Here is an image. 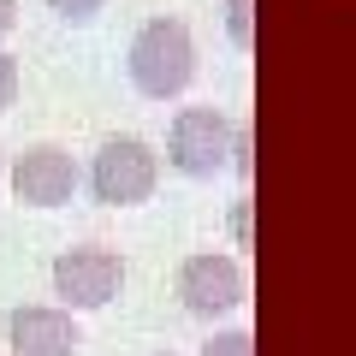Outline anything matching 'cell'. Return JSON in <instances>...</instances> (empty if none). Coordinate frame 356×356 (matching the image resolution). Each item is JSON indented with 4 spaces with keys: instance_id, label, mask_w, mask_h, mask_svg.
I'll return each mask as SVG.
<instances>
[{
    "instance_id": "1",
    "label": "cell",
    "mask_w": 356,
    "mask_h": 356,
    "mask_svg": "<svg viewBox=\"0 0 356 356\" xmlns=\"http://www.w3.org/2000/svg\"><path fill=\"white\" fill-rule=\"evenodd\" d=\"M125 72L137 83L143 102H178L184 89L196 83V36L184 18H149V24L131 36L125 54Z\"/></svg>"
},
{
    "instance_id": "2",
    "label": "cell",
    "mask_w": 356,
    "mask_h": 356,
    "mask_svg": "<svg viewBox=\"0 0 356 356\" xmlns=\"http://www.w3.org/2000/svg\"><path fill=\"white\" fill-rule=\"evenodd\" d=\"M172 291L196 321H214V315H232V309L250 303V267L232 250H196V255H184Z\"/></svg>"
},
{
    "instance_id": "3",
    "label": "cell",
    "mask_w": 356,
    "mask_h": 356,
    "mask_svg": "<svg viewBox=\"0 0 356 356\" xmlns=\"http://www.w3.org/2000/svg\"><path fill=\"white\" fill-rule=\"evenodd\" d=\"M161 184V154L143 137H107L89 161V191L102 208H137Z\"/></svg>"
},
{
    "instance_id": "4",
    "label": "cell",
    "mask_w": 356,
    "mask_h": 356,
    "mask_svg": "<svg viewBox=\"0 0 356 356\" xmlns=\"http://www.w3.org/2000/svg\"><path fill=\"white\" fill-rule=\"evenodd\" d=\"M232 125L220 107H178L172 125H166V166L184 178H214L232 166Z\"/></svg>"
},
{
    "instance_id": "5",
    "label": "cell",
    "mask_w": 356,
    "mask_h": 356,
    "mask_svg": "<svg viewBox=\"0 0 356 356\" xmlns=\"http://www.w3.org/2000/svg\"><path fill=\"white\" fill-rule=\"evenodd\" d=\"M125 291V255L107 250V243H72V250L54 255V297L65 309H107Z\"/></svg>"
},
{
    "instance_id": "6",
    "label": "cell",
    "mask_w": 356,
    "mask_h": 356,
    "mask_svg": "<svg viewBox=\"0 0 356 356\" xmlns=\"http://www.w3.org/2000/svg\"><path fill=\"white\" fill-rule=\"evenodd\" d=\"M77 184H83V172H77L72 149H60V143H36L13 161V196L24 208H65Z\"/></svg>"
},
{
    "instance_id": "7",
    "label": "cell",
    "mask_w": 356,
    "mask_h": 356,
    "mask_svg": "<svg viewBox=\"0 0 356 356\" xmlns=\"http://www.w3.org/2000/svg\"><path fill=\"white\" fill-rule=\"evenodd\" d=\"M6 344L13 356H77L83 327L65 303H24L6 315Z\"/></svg>"
},
{
    "instance_id": "8",
    "label": "cell",
    "mask_w": 356,
    "mask_h": 356,
    "mask_svg": "<svg viewBox=\"0 0 356 356\" xmlns=\"http://www.w3.org/2000/svg\"><path fill=\"white\" fill-rule=\"evenodd\" d=\"M226 36L232 48H255V0H226Z\"/></svg>"
},
{
    "instance_id": "9",
    "label": "cell",
    "mask_w": 356,
    "mask_h": 356,
    "mask_svg": "<svg viewBox=\"0 0 356 356\" xmlns=\"http://www.w3.org/2000/svg\"><path fill=\"white\" fill-rule=\"evenodd\" d=\"M196 356H255V339L243 327H232V332H214V339H202V350Z\"/></svg>"
},
{
    "instance_id": "10",
    "label": "cell",
    "mask_w": 356,
    "mask_h": 356,
    "mask_svg": "<svg viewBox=\"0 0 356 356\" xmlns=\"http://www.w3.org/2000/svg\"><path fill=\"white\" fill-rule=\"evenodd\" d=\"M232 172H238L243 184L255 178V131L250 125H238V137H232Z\"/></svg>"
},
{
    "instance_id": "11",
    "label": "cell",
    "mask_w": 356,
    "mask_h": 356,
    "mask_svg": "<svg viewBox=\"0 0 356 356\" xmlns=\"http://www.w3.org/2000/svg\"><path fill=\"white\" fill-rule=\"evenodd\" d=\"M48 6H54V13H60V18H65V24H89V18L102 13L107 0H48Z\"/></svg>"
},
{
    "instance_id": "12",
    "label": "cell",
    "mask_w": 356,
    "mask_h": 356,
    "mask_svg": "<svg viewBox=\"0 0 356 356\" xmlns=\"http://www.w3.org/2000/svg\"><path fill=\"white\" fill-rule=\"evenodd\" d=\"M250 191H243L238 196V202H232V243H238V250H250V238H255V232H250Z\"/></svg>"
},
{
    "instance_id": "13",
    "label": "cell",
    "mask_w": 356,
    "mask_h": 356,
    "mask_svg": "<svg viewBox=\"0 0 356 356\" xmlns=\"http://www.w3.org/2000/svg\"><path fill=\"white\" fill-rule=\"evenodd\" d=\"M18 83H24V77H18V60H13V54H0V113L18 102Z\"/></svg>"
},
{
    "instance_id": "14",
    "label": "cell",
    "mask_w": 356,
    "mask_h": 356,
    "mask_svg": "<svg viewBox=\"0 0 356 356\" xmlns=\"http://www.w3.org/2000/svg\"><path fill=\"white\" fill-rule=\"evenodd\" d=\"M13 24H18V0H0V36H13Z\"/></svg>"
},
{
    "instance_id": "15",
    "label": "cell",
    "mask_w": 356,
    "mask_h": 356,
    "mask_svg": "<svg viewBox=\"0 0 356 356\" xmlns=\"http://www.w3.org/2000/svg\"><path fill=\"white\" fill-rule=\"evenodd\" d=\"M0 191H6V166H0Z\"/></svg>"
},
{
    "instance_id": "16",
    "label": "cell",
    "mask_w": 356,
    "mask_h": 356,
    "mask_svg": "<svg viewBox=\"0 0 356 356\" xmlns=\"http://www.w3.org/2000/svg\"><path fill=\"white\" fill-rule=\"evenodd\" d=\"M154 356H172V350H154Z\"/></svg>"
}]
</instances>
